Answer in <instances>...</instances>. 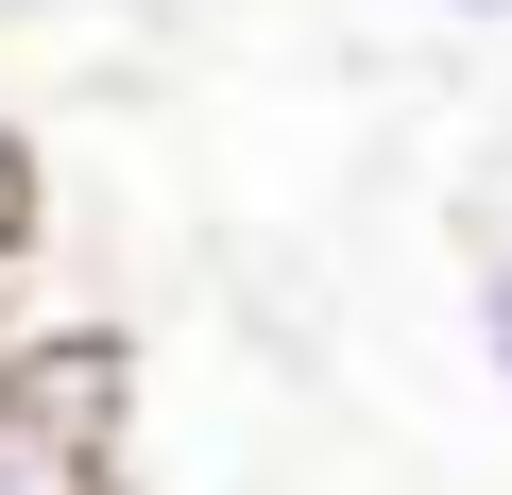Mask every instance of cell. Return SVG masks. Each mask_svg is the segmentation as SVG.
I'll use <instances>...</instances> for the list:
<instances>
[{
    "label": "cell",
    "mask_w": 512,
    "mask_h": 495,
    "mask_svg": "<svg viewBox=\"0 0 512 495\" xmlns=\"http://www.w3.org/2000/svg\"><path fill=\"white\" fill-rule=\"evenodd\" d=\"M427 18H461V35H512V0H427Z\"/></svg>",
    "instance_id": "obj_3"
},
{
    "label": "cell",
    "mask_w": 512,
    "mask_h": 495,
    "mask_svg": "<svg viewBox=\"0 0 512 495\" xmlns=\"http://www.w3.org/2000/svg\"><path fill=\"white\" fill-rule=\"evenodd\" d=\"M0 495H103V427H69L35 359H0Z\"/></svg>",
    "instance_id": "obj_1"
},
{
    "label": "cell",
    "mask_w": 512,
    "mask_h": 495,
    "mask_svg": "<svg viewBox=\"0 0 512 495\" xmlns=\"http://www.w3.org/2000/svg\"><path fill=\"white\" fill-rule=\"evenodd\" d=\"M461 308H478V359L512 376V239H478V274H461Z\"/></svg>",
    "instance_id": "obj_2"
}]
</instances>
